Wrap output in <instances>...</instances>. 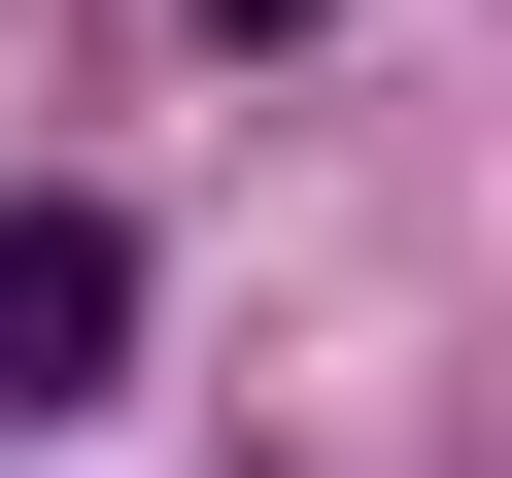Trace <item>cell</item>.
<instances>
[{
  "label": "cell",
  "mask_w": 512,
  "mask_h": 478,
  "mask_svg": "<svg viewBox=\"0 0 512 478\" xmlns=\"http://www.w3.org/2000/svg\"><path fill=\"white\" fill-rule=\"evenodd\" d=\"M205 35H308V0H205Z\"/></svg>",
  "instance_id": "2"
},
{
  "label": "cell",
  "mask_w": 512,
  "mask_h": 478,
  "mask_svg": "<svg viewBox=\"0 0 512 478\" xmlns=\"http://www.w3.org/2000/svg\"><path fill=\"white\" fill-rule=\"evenodd\" d=\"M137 376V239L103 205H0V410H103Z\"/></svg>",
  "instance_id": "1"
}]
</instances>
